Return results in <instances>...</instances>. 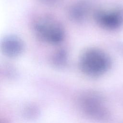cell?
Instances as JSON below:
<instances>
[{"label":"cell","instance_id":"1","mask_svg":"<svg viewBox=\"0 0 123 123\" xmlns=\"http://www.w3.org/2000/svg\"><path fill=\"white\" fill-rule=\"evenodd\" d=\"M32 27L35 35L44 42L57 44L64 39L63 27L60 22L50 15L42 14L35 18Z\"/></svg>","mask_w":123,"mask_h":123},{"label":"cell","instance_id":"2","mask_svg":"<svg viewBox=\"0 0 123 123\" xmlns=\"http://www.w3.org/2000/svg\"><path fill=\"white\" fill-rule=\"evenodd\" d=\"M110 59L102 51L96 48H89L81 55L79 67L85 74L97 76L104 74L110 66Z\"/></svg>","mask_w":123,"mask_h":123},{"label":"cell","instance_id":"8","mask_svg":"<svg viewBox=\"0 0 123 123\" xmlns=\"http://www.w3.org/2000/svg\"><path fill=\"white\" fill-rule=\"evenodd\" d=\"M40 0L46 4H55V3H57L60 0Z\"/></svg>","mask_w":123,"mask_h":123},{"label":"cell","instance_id":"5","mask_svg":"<svg viewBox=\"0 0 123 123\" xmlns=\"http://www.w3.org/2000/svg\"><path fill=\"white\" fill-rule=\"evenodd\" d=\"M98 98L89 96L84 99L83 105L85 109L91 115L99 117L105 115V111L99 105Z\"/></svg>","mask_w":123,"mask_h":123},{"label":"cell","instance_id":"6","mask_svg":"<svg viewBox=\"0 0 123 123\" xmlns=\"http://www.w3.org/2000/svg\"><path fill=\"white\" fill-rule=\"evenodd\" d=\"M87 12V4L84 1H80L71 7L69 10V16L74 21L80 22L85 19Z\"/></svg>","mask_w":123,"mask_h":123},{"label":"cell","instance_id":"7","mask_svg":"<svg viewBox=\"0 0 123 123\" xmlns=\"http://www.w3.org/2000/svg\"><path fill=\"white\" fill-rule=\"evenodd\" d=\"M68 60L67 52L64 49L57 51L53 55L52 58L53 63L58 66H62L65 65Z\"/></svg>","mask_w":123,"mask_h":123},{"label":"cell","instance_id":"3","mask_svg":"<svg viewBox=\"0 0 123 123\" xmlns=\"http://www.w3.org/2000/svg\"><path fill=\"white\" fill-rule=\"evenodd\" d=\"M1 51L6 57L15 58L23 52L25 46L23 40L18 37L9 35L4 37L1 42Z\"/></svg>","mask_w":123,"mask_h":123},{"label":"cell","instance_id":"4","mask_svg":"<svg viewBox=\"0 0 123 123\" xmlns=\"http://www.w3.org/2000/svg\"><path fill=\"white\" fill-rule=\"evenodd\" d=\"M98 23L102 27L107 29H113L117 27L121 23L122 16L116 12L99 11L95 15Z\"/></svg>","mask_w":123,"mask_h":123}]
</instances>
